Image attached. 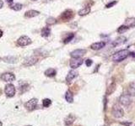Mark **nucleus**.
<instances>
[{
	"label": "nucleus",
	"mask_w": 135,
	"mask_h": 126,
	"mask_svg": "<svg viewBox=\"0 0 135 126\" xmlns=\"http://www.w3.org/2000/svg\"><path fill=\"white\" fill-rule=\"evenodd\" d=\"M129 51L128 50H121L117 52H116L115 54H113L112 56V61L116 62H122L124 59H126L127 56H129Z\"/></svg>",
	"instance_id": "obj_1"
},
{
	"label": "nucleus",
	"mask_w": 135,
	"mask_h": 126,
	"mask_svg": "<svg viewBox=\"0 0 135 126\" xmlns=\"http://www.w3.org/2000/svg\"><path fill=\"white\" fill-rule=\"evenodd\" d=\"M111 113L113 117L117 118V119H120V118L123 117V115H124V111H123L122 108L119 104H115L113 108H112Z\"/></svg>",
	"instance_id": "obj_2"
},
{
	"label": "nucleus",
	"mask_w": 135,
	"mask_h": 126,
	"mask_svg": "<svg viewBox=\"0 0 135 126\" xmlns=\"http://www.w3.org/2000/svg\"><path fill=\"white\" fill-rule=\"evenodd\" d=\"M119 103L125 107H128L131 104H132V98L129 94H122L121 97L119 98Z\"/></svg>",
	"instance_id": "obj_3"
},
{
	"label": "nucleus",
	"mask_w": 135,
	"mask_h": 126,
	"mask_svg": "<svg viewBox=\"0 0 135 126\" xmlns=\"http://www.w3.org/2000/svg\"><path fill=\"white\" fill-rule=\"evenodd\" d=\"M4 93L6 94L7 97H14V94H15V87L13 85V84H8L5 87L4 89Z\"/></svg>",
	"instance_id": "obj_4"
},
{
	"label": "nucleus",
	"mask_w": 135,
	"mask_h": 126,
	"mask_svg": "<svg viewBox=\"0 0 135 126\" xmlns=\"http://www.w3.org/2000/svg\"><path fill=\"white\" fill-rule=\"evenodd\" d=\"M36 105H37V99L32 98L31 100H29L27 103H25V107L29 111H32V110H34L36 108Z\"/></svg>",
	"instance_id": "obj_5"
},
{
	"label": "nucleus",
	"mask_w": 135,
	"mask_h": 126,
	"mask_svg": "<svg viewBox=\"0 0 135 126\" xmlns=\"http://www.w3.org/2000/svg\"><path fill=\"white\" fill-rule=\"evenodd\" d=\"M73 17H74V12L70 9H68V10L64 11V12H63L61 15V19L64 22L69 21Z\"/></svg>",
	"instance_id": "obj_6"
},
{
	"label": "nucleus",
	"mask_w": 135,
	"mask_h": 126,
	"mask_svg": "<svg viewBox=\"0 0 135 126\" xmlns=\"http://www.w3.org/2000/svg\"><path fill=\"white\" fill-rule=\"evenodd\" d=\"M83 59L81 58H73L70 61V67L73 69H76L78 67H80L83 64Z\"/></svg>",
	"instance_id": "obj_7"
},
{
	"label": "nucleus",
	"mask_w": 135,
	"mask_h": 126,
	"mask_svg": "<svg viewBox=\"0 0 135 126\" xmlns=\"http://www.w3.org/2000/svg\"><path fill=\"white\" fill-rule=\"evenodd\" d=\"M31 43V40L30 39L28 36H22L20 39L17 40V44L20 46H25V45H28L29 44Z\"/></svg>",
	"instance_id": "obj_8"
},
{
	"label": "nucleus",
	"mask_w": 135,
	"mask_h": 126,
	"mask_svg": "<svg viewBox=\"0 0 135 126\" xmlns=\"http://www.w3.org/2000/svg\"><path fill=\"white\" fill-rule=\"evenodd\" d=\"M85 53H86V50L78 49V50H75V51L71 52L70 56H71L72 58H80V57L83 56Z\"/></svg>",
	"instance_id": "obj_9"
},
{
	"label": "nucleus",
	"mask_w": 135,
	"mask_h": 126,
	"mask_svg": "<svg viewBox=\"0 0 135 126\" xmlns=\"http://www.w3.org/2000/svg\"><path fill=\"white\" fill-rule=\"evenodd\" d=\"M1 78L4 82H13L15 80V76H14L13 73H11V72H7V73H4L1 76Z\"/></svg>",
	"instance_id": "obj_10"
},
{
	"label": "nucleus",
	"mask_w": 135,
	"mask_h": 126,
	"mask_svg": "<svg viewBox=\"0 0 135 126\" xmlns=\"http://www.w3.org/2000/svg\"><path fill=\"white\" fill-rule=\"evenodd\" d=\"M106 45V42L105 41H100V42H95L91 45V48L94 51H99V50L102 49Z\"/></svg>",
	"instance_id": "obj_11"
},
{
	"label": "nucleus",
	"mask_w": 135,
	"mask_h": 126,
	"mask_svg": "<svg viewBox=\"0 0 135 126\" xmlns=\"http://www.w3.org/2000/svg\"><path fill=\"white\" fill-rule=\"evenodd\" d=\"M78 71H75V70H71L69 72V74H68L67 76V77H66V81L68 82H69L72 81L73 79H74L76 77H78Z\"/></svg>",
	"instance_id": "obj_12"
},
{
	"label": "nucleus",
	"mask_w": 135,
	"mask_h": 126,
	"mask_svg": "<svg viewBox=\"0 0 135 126\" xmlns=\"http://www.w3.org/2000/svg\"><path fill=\"white\" fill-rule=\"evenodd\" d=\"M127 94H129L131 97L135 96V81L129 83L127 87Z\"/></svg>",
	"instance_id": "obj_13"
},
{
	"label": "nucleus",
	"mask_w": 135,
	"mask_h": 126,
	"mask_svg": "<svg viewBox=\"0 0 135 126\" xmlns=\"http://www.w3.org/2000/svg\"><path fill=\"white\" fill-rule=\"evenodd\" d=\"M126 40H127L126 37L121 36V37H119V38H117V39H116L113 42H112L111 45H112V46H117V45H122L123 43H125Z\"/></svg>",
	"instance_id": "obj_14"
},
{
	"label": "nucleus",
	"mask_w": 135,
	"mask_h": 126,
	"mask_svg": "<svg viewBox=\"0 0 135 126\" xmlns=\"http://www.w3.org/2000/svg\"><path fill=\"white\" fill-rule=\"evenodd\" d=\"M125 25L128 28L135 26V18H127L125 20Z\"/></svg>",
	"instance_id": "obj_15"
},
{
	"label": "nucleus",
	"mask_w": 135,
	"mask_h": 126,
	"mask_svg": "<svg viewBox=\"0 0 135 126\" xmlns=\"http://www.w3.org/2000/svg\"><path fill=\"white\" fill-rule=\"evenodd\" d=\"M37 62V59L35 58V57H30L29 59H26L24 62L25 66H32L35 63Z\"/></svg>",
	"instance_id": "obj_16"
},
{
	"label": "nucleus",
	"mask_w": 135,
	"mask_h": 126,
	"mask_svg": "<svg viewBox=\"0 0 135 126\" xmlns=\"http://www.w3.org/2000/svg\"><path fill=\"white\" fill-rule=\"evenodd\" d=\"M40 13L38 11H36V10H29L27 11L25 14V16L26 18H32V17H36Z\"/></svg>",
	"instance_id": "obj_17"
},
{
	"label": "nucleus",
	"mask_w": 135,
	"mask_h": 126,
	"mask_svg": "<svg viewBox=\"0 0 135 126\" xmlns=\"http://www.w3.org/2000/svg\"><path fill=\"white\" fill-rule=\"evenodd\" d=\"M89 12H91V8H89V7H85L82 9H80V11H78V14L80 16H85V15H87L88 14H89Z\"/></svg>",
	"instance_id": "obj_18"
},
{
	"label": "nucleus",
	"mask_w": 135,
	"mask_h": 126,
	"mask_svg": "<svg viewBox=\"0 0 135 126\" xmlns=\"http://www.w3.org/2000/svg\"><path fill=\"white\" fill-rule=\"evenodd\" d=\"M74 120H75V117H74V115H72V114H69V115L66 118L65 124H66L67 126H70L71 124L74 123Z\"/></svg>",
	"instance_id": "obj_19"
},
{
	"label": "nucleus",
	"mask_w": 135,
	"mask_h": 126,
	"mask_svg": "<svg viewBox=\"0 0 135 126\" xmlns=\"http://www.w3.org/2000/svg\"><path fill=\"white\" fill-rule=\"evenodd\" d=\"M56 73H57V71H56V70L53 69V68H49V69H47L46 71H45V75H46L47 77H54Z\"/></svg>",
	"instance_id": "obj_20"
},
{
	"label": "nucleus",
	"mask_w": 135,
	"mask_h": 126,
	"mask_svg": "<svg viewBox=\"0 0 135 126\" xmlns=\"http://www.w3.org/2000/svg\"><path fill=\"white\" fill-rule=\"evenodd\" d=\"M65 99L67 100V102L73 103V101H74V96H73V93H71L70 91H67L66 92V93H65Z\"/></svg>",
	"instance_id": "obj_21"
},
{
	"label": "nucleus",
	"mask_w": 135,
	"mask_h": 126,
	"mask_svg": "<svg viewBox=\"0 0 135 126\" xmlns=\"http://www.w3.org/2000/svg\"><path fill=\"white\" fill-rule=\"evenodd\" d=\"M51 33V29L49 27H44L42 29V36L43 37H47L50 35Z\"/></svg>",
	"instance_id": "obj_22"
},
{
	"label": "nucleus",
	"mask_w": 135,
	"mask_h": 126,
	"mask_svg": "<svg viewBox=\"0 0 135 126\" xmlns=\"http://www.w3.org/2000/svg\"><path fill=\"white\" fill-rule=\"evenodd\" d=\"M74 34H73V33L69 34V35H68V36L65 38L64 40H63V43H65V44L69 43V42H70L71 40H73V38H74Z\"/></svg>",
	"instance_id": "obj_23"
},
{
	"label": "nucleus",
	"mask_w": 135,
	"mask_h": 126,
	"mask_svg": "<svg viewBox=\"0 0 135 126\" xmlns=\"http://www.w3.org/2000/svg\"><path fill=\"white\" fill-rule=\"evenodd\" d=\"M128 29H129V28L127 27V26H126V25H122V26H120V27L117 29V32H118L119 34H122V33L126 32Z\"/></svg>",
	"instance_id": "obj_24"
},
{
	"label": "nucleus",
	"mask_w": 135,
	"mask_h": 126,
	"mask_svg": "<svg viewBox=\"0 0 135 126\" xmlns=\"http://www.w3.org/2000/svg\"><path fill=\"white\" fill-rule=\"evenodd\" d=\"M52 104V101L50 100V99H48V98H46V99H44V100L42 101V105L43 107H45V108H47V107H49Z\"/></svg>",
	"instance_id": "obj_25"
},
{
	"label": "nucleus",
	"mask_w": 135,
	"mask_h": 126,
	"mask_svg": "<svg viewBox=\"0 0 135 126\" xmlns=\"http://www.w3.org/2000/svg\"><path fill=\"white\" fill-rule=\"evenodd\" d=\"M115 87H116V84H115V82H112V83L111 84V85H110V87L107 88V93H108V94L111 93L112 92H113V91L115 90Z\"/></svg>",
	"instance_id": "obj_26"
},
{
	"label": "nucleus",
	"mask_w": 135,
	"mask_h": 126,
	"mask_svg": "<svg viewBox=\"0 0 135 126\" xmlns=\"http://www.w3.org/2000/svg\"><path fill=\"white\" fill-rule=\"evenodd\" d=\"M22 7H23V5L20 4V3H15L14 6L11 7V9H14V10H15V11H19V10H20L22 9Z\"/></svg>",
	"instance_id": "obj_27"
},
{
	"label": "nucleus",
	"mask_w": 135,
	"mask_h": 126,
	"mask_svg": "<svg viewBox=\"0 0 135 126\" xmlns=\"http://www.w3.org/2000/svg\"><path fill=\"white\" fill-rule=\"evenodd\" d=\"M56 23H57V20H56V19H54V18H48L47 20V24L49 25H54Z\"/></svg>",
	"instance_id": "obj_28"
},
{
	"label": "nucleus",
	"mask_w": 135,
	"mask_h": 126,
	"mask_svg": "<svg viewBox=\"0 0 135 126\" xmlns=\"http://www.w3.org/2000/svg\"><path fill=\"white\" fill-rule=\"evenodd\" d=\"M117 1H113V2H110L109 3H107V4L106 5V9H109V8H111V7H113L116 3H117Z\"/></svg>",
	"instance_id": "obj_29"
},
{
	"label": "nucleus",
	"mask_w": 135,
	"mask_h": 126,
	"mask_svg": "<svg viewBox=\"0 0 135 126\" xmlns=\"http://www.w3.org/2000/svg\"><path fill=\"white\" fill-rule=\"evenodd\" d=\"M85 64H86V66H87V67H91L92 65V61L91 59H87L85 61Z\"/></svg>",
	"instance_id": "obj_30"
},
{
	"label": "nucleus",
	"mask_w": 135,
	"mask_h": 126,
	"mask_svg": "<svg viewBox=\"0 0 135 126\" xmlns=\"http://www.w3.org/2000/svg\"><path fill=\"white\" fill-rule=\"evenodd\" d=\"M129 56H133V57H135V52H130L129 53Z\"/></svg>",
	"instance_id": "obj_31"
},
{
	"label": "nucleus",
	"mask_w": 135,
	"mask_h": 126,
	"mask_svg": "<svg viewBox=\"0 0 135 126\" xmlns=\"http://www.w3.org/2000/svg\"><path fill=\"white\" fill-rule=\"evenodd\" d=\"M3 6V3L2 0H0V9H1Z\"/></svg>",
	"instance_id": "obj_32"
},
{
	"label": "nucleus",
	"mask_w": 135,
	"mask_h": 126,
	"mask_svg": "<svg viewBox=\"0 0 135 126\" xmlns=\"http://www.w3.org/2000/svg\"><path fill=\"white\" fill-rule=\"evenodd\" d=\"M7 3H13V0H6Z\"/></svg>",
	"instance_id": "obj_33"
},
{
	"label": "nucleus",
	"mask_w": 135,
	"mask_h": 126,
	"mask_svg": "<svg viewBox=\"0 0 135 126\" xmlns=\"http://www.w3.org/2000/svg\"><path fill=\"white\" fill-rule=\"evenodd\" d=\"M3 35V32H2V30H0V37H2Z\"/></svg>",
	"instance_id": "obj_34"
},
{
	"label": "nucleus",
	"mask_w": 135,
	"mask_h": 126,
	"mask_svg": "<svg viewBox=\"0 0 135 126\" xmlns=\"http://www.w3.org/2000/svg\"><path fill=\"white\" fill-rule=\"evenodd\" d=\"M0 126H3V124H2V122L0 121Z\"/></svg>",
	"instance_id": "obj_35"
},
{
	"label": "nucleus",
	"mask_w": 135,
	"mask_h": 126,
	"mask_svg": "<svg viewBox=\"0 0 135 126\" xmlns=\"http://www.w3.org/2000/svg\"><path fill=\"white\" fill-rule=\"evenodd\" d=\"M26 126H31V125H26Z\"/></svg>",
	"instance_id": "obj_36"
},
{
	"label": "nucleus",
	"mask_w": 135,
	"mask_h": 126,
	"mask_svg": "<svg viewBox=\"0 0 135 126\" xmlns=\"http://www.w3.org/2000/svg\"><path fill=\"white\" fill-rule=\"evenodd\" d=\"M133 126H135V125H133Z\"/></svg>",
	"instance_id": "obj_37"
},
{
	"label": "nucleus",
	"mask_w": 135,
	"mask_h": 126,
	"mask_svg": "<svg viewBox=\"0 0 135 126\" xmlns=\"http://www.w3.org/2000/svg\"><path fill=\"white\" fill-rule=\"evenodd\" d=\"M34 1H35V0H34Z\"/></svg>",
	"instance_id": "obj_38"
}]
</instances>
